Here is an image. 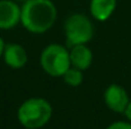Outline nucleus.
<instances>
[{
	"instance_id": "f257e3e1",
	"label": "nucleus",
	"mask_w": 131,
	"mask_h": 129,
	"mask_svg": "<svg viewBox=\"0 0 131 129\" xmlns=\"http://www.w3.org/2000/svg\"><path fill=\"white\" fill-rule=\"evenodd\" d=\"M57 9L51 0H27L20 8V23L33 34L46 33L56 22Z\"/></svg>"
},
{
	"instance_id": "f03ea898",
	"label": "nucleus",
	"mask_w": 131,
	"mask_h": 129,
	"mask_svg": "<svg viewBox=\"0 0 131 129\" xmlns=\"http://www.w3.org/2000/svg\"><path fill=\"white\" fill-rule=\"evenodd\" d=\"M52 117L51 104L42 97H31L18 109V122L24 128L40 129L46 125Z\"/></svg>"
},
{
	"instance_id": "7ed1b4c3",
	"label": "nucleus",
	"mask_w": 131,
	"mask_h": 129,
	"mask_svg": "<svg viewBox=\"0 0 131 129\" xmlns=\"http://www.w3.org/2000/svg\"><path fill=\"white\" fill-rule=\"evenodd\" d=\"M40 65L45 72L52 77H62L71 67L69 51L61 44H48L40 56Z\"/></svg>"
},
{
	"instance_id": "20e7f679",
	"label": "nucleus",
	"mask_w": 131,
	"mask_h": 129,
	"mask_svg": "<svg viewBox=\"0 0 131 129\" xmlns=\"http://www.w3.org/2000/svg\"><path fill=\"white\" fill-rule=\"evenodd\" d=\"M64 31L69 47L77 44H87L94 34L93 23L84 14H73L68 17L65 20Z\"/></svg>"
},
{
	"instance_id": "39448f33",
	"label": "nucleus",
	"mask_w": 131,
	"mask_h": 129,
	"mask_svg": "<svg viewBox=\"0 0 131 129\" xmlns=\"http://www.w3.org/2000/svg\"><path fill=\"white\" fill-rule=\"evenodd\" d=\"M103 100L107 108L115 113H125L130 103L127 91L121 85H117V84H112L104 90Z\"/></svg>"
},
{
	"instance_id": "423d86ee",
	"label": "nucleus",
	"mask_w": 131,
	"mask_h": 129,
	"mask_svg": "<svg viewBox=\"0 0 131 129\" xmlns=\"http://www.w3.org/2000/svg\"><path fill=\"white\" fill-rule=\"evenodd\" d=\"M20 23V6L13 0H0V29H12Z\"/></svg>"
},
{
	"instance_id": "0eeeda50",
	"label": "nucleus",
	"mask_w": 131,
	"mask_h": 129,
	"mask_svg": "<svg viewBox=\"0 0 131 129\" xmlns=\"http://www.w3.org/2000/svg\"><path fill=\"white\" fill-rule=\"evenodd\" d=\"M3 58H4V62L6 63V66H9L10 68H14V70L24 67L28 61L26 49L20 44H17V43L5 44Z\"/></svg>"
},
{
	"instance_id": "6e6552de",
	"label": "nucleus",
	"mask_w": 131,
	"mask_h": 129,
	"mask_svg": "<svg viewBox=\"0 0 131 129\" xmlns=\"http://www.w3.org/2000/svg\"><path fill=\"white\" fill-rule=\"evenodd\" d=\"M69 54L71 66L82 71L89 68L93 62V53L87 47V44H77L70 47Z\"/></svg>"
},
{
	"instance_id": "1a4fd4ad",
	"label": "nucleus",
	"mask_w": 131,
	"mask_h": 129,
	"mask_svg": "<svg viewBox=\"0 0 131 129\" xmlns=\"http://www.w3.org/2000/svg\"><path fill=\"white\" fill-rule=\"evenodd\" d=\"M116 0H90L89 10L92 17L98 22H106L116 9Z\"/></svg>"
},
{
	"instance_id": "9d476101",
	"label": "nucleus",
	"mask_w": 131,
	"mask_h": 129,
	"mask_svg": "<svg viewBox=\"0 0 131 129\" xmlns=\"http://www.w3.org/2000/svg\"><path fill=\"white\" fill-rule=\"evenodd\" d=\"M64 81L70 86H79L83 82V71L75 67H70L64 75H62Z\"/></svg>"
},
{
	"instance_id": "9b49d317",
	"label": "nucleus",
	"mask_w": 131,
	"mask_h": 129,
	"mask_svg": "<svg viewBox=\"0 0 131 129\" xmlns=\"http://www.w3.org/2000/svg\"><path fill=\"white\" fill-rule=\"evenodd\" d=\"M107 129H131V122H115L110 124Z\"/></svg>"
},
{
	"instance_id": "f8f14e48",
	"label": "nucleus",
	"mask_w": 131,
	"mask_h": 129,
	"mask_svg": "<svg viewBox=\"0 0 131 129\" xmlns=\"http://www.w3.org/2000/svg\"><path fill=\"white\" fill-rule=\"evenodd\" d=\"M124 114L126 115V118L129 119V122H131V100H130V103H129V105H127V108H126V110H125Z\"/></svg>"
},
{
	"instance_id": "ddd939ff",
	"label": "nucleus",
	"mask_w": 131,
	"mask_h": 129,
	"mask_svg": "<svg viewBox=\"0 0 131 129\" xmlns=\"http://www.w3.org/2000/svg\"><path fill=\"white\" fill-rule=\"evenodd\" d=\"M4 48H5V43L1 39V37H0V57H1L3 53H4Z\"/></svg>"
},
{
	"instance_id": "4468645a",
	"label": "nucleus",
	"mask_w": 131,
	"mask_h": 129,
	"mask_svg": "<svg viewBox=\"0 0 131 129\" xmlns=\"http://www.w3.org/2000/svg\"><path fill=\"white\" fill-rule=\"evenodd\" d=\"M13 1H15V3H24V1H27V0H13Z\"/></svg>"
},
{
	"instance_id": "2eb2a0df",
	"label": "nucleus",
	"mask_w": 131,
	"mask_h": 129,
	"mask_svg": "<svg viewBox=\"0 0 131 129\" xmlns=\"http://www.w3.org/2000/svg\"><path fill=\"white\" fill-rule=\"evenodd\" d=\"M26 129H32V128H26Z\"/></svg>"
}]
</instances>
